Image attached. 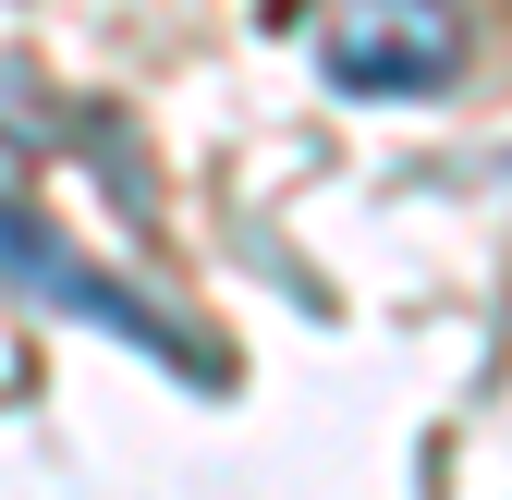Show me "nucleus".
I'll return each mask as SVG.
<instances>
[{"label": "nucleus", "instance_id": "obj_1", "mask_svg": "<svg viewBox=\"0 0 512 500\" xmlns=\"http://www.w3.org/2000/svg\"><path fill=\"white\" fill-rule=\"evenodd\" d=\"M317 74L342 98H427L464 74V0H330Z\"/></svg>", "mask_w": 512, "mask_h": 500}, {"label": "nucleus", "instance_id": "obj_2", "mask_svg": "<svg viewBox=\"0 0 512 500\" xmlns=\"http://www.w3.org/2000/svg\"><path fill=\"white\" fill-rule=\"evenodd\" d=\"M0 269H13V281H37L49 305H74V318H98V330H135V342H159V354H183V342H171V330L147 318V305L122 293V281H110V269H86L74 244H61L49 220H25V208H0Z\"/></svg>", "mask_w": 512, "mask_h": 500}]
</instances>
